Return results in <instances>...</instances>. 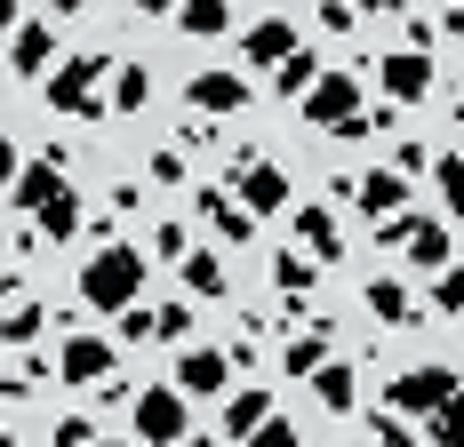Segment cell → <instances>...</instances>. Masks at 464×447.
<instances>
[{"mask_svg":"<svg viewBox=\"0 0 464 447\" xmlns=\"http://www.w3.org/2000/svg\"><path fill=\"white\" fill-rule=\"evenodd\" d=\"M313 400H321L328 415H353V400H361V376H353V359H328L321 376H313Z\"/></svg>","mask_w":464,"mask_h":447,"instance_id":"obj_18","label":"cell"},{"mask_svg":"<svg viewBox=\"0 0 464 447\" xmlns=\"http://www.w3.org/2000/svg\"><path fill=\"white\" fill-rule=\"evenodd\" d=\"M280 367H288V376H304V384H313V376H321V367H328V336H296V344H288V352H280Z\"/></svg>","mask_w":464,"mask_h":447,"instance_id":"obj_27","label":"cell"},{"mask_svg":"<svg viewBox=\"0 0 464 447\" xmlns=\"http://www.w3.org/2000/svg\"><path fill=\"white\" fill-rule=\"evenodd\" d=\"M432 176H440V208L464 224V152H449V160H432Z\"/></svg>","mask_w":464,"mask_h":447,"instance_id":"obj_28","label":"cell"},{"mask_svg":"<svg viewBox=\"0 0 464 447\" xmlns=\"http://www.w3.org/2000/svg\"><path fill=\"white\" fill-rule=\"evenodd\" d=\"M432 447H464V392H449L432 407Z\"/></svg>","mask_w":464,"mask_h":447,"instance_id":"obj_29","label":"cell"},{"mask_svg":"<svg viewBox=\"0 0 464 447\" xmlns=\"http://www.w3.org/2000/svg\"><path fill=\"white\" fill-rule=\"evenodd\" d=\"M185 447H208V440H185Z\"/></svg>","mask_w":464,"mask_h":447,"instance_id":"obj_51","label":"cell"},{"mask_svg":"<svg viewBox=\"0 0 464 447\" xmlns=\"http://www.w3.org/2000/svg\"><path fill=\"white\" fill-rule=\"evenodd\" d=\"M0 447H16V440H8V432H0Z\"/></svg>","mask_w":464,"mask_h":447,"instance_id":"obj_49","label":"cell"},{"mask_svg":"<svg viewBox=\"0 0 464 447\" xmlns=\"http://www.w3.org/2000/svg\"><path fill=\"white\" fill-rule=\"evenodd\" d=\"M200 224H208L217 240H232V248H240V240H256V216L232 200L225 184H200Z\"/></svg>","mask_w":464,"mask_h":447,"instance_id":"obj_15","label":"cell"},{"mask_svg":"<svg viewBox=\"0 0 464 447\" xmlns=\"http://www.w3.org/2000/svg\"><path fill=\"white\" fill-rule=\"evenodd\" d=\"M361 216L376 224H392V216H409V176L392 168V160H376V168H361V200H353Z\"/></svg>","mask_w":464,"mask_h":447,"instance_id":"obj_10","label":"cell"},{"mask_svg":"<svg viewBox=\"0 0 464 447\" xmlns=\"http://www.w3.org/2000/svg\"><path fill=\"white\" fill-rule=\"evenodd\" d=\"M232 200L248 216H280L288 208V168L265 160V152H232Z\"/></svg>","mask_w":464,"mask_h":447,"instance_id":"obj_4","label":"cell"},{"mask_svg":"<svg viewBox=\"0 0 464 447\" xmlns=\"http://www.w3.org/2000/svg\"><path fill=\"white\" fill-rule=\"evenodd\" d=\"M144 96H152V72H144V64H112V96H104V104H112V112H144Z\"/></svg>","mask_w":464,"mask_h":447,"instance_id":"obj_24","label":"cell"},{"mask_svg":"<svg viewBox=\"0 0 464 447\" xmlns=\"http://www.w3.org/2000/svg\"><path fill=\"white\" fill-rule=\"evenodd\" d=\"M41 304H33V296H16V304H8V312H0V344H33V336H41Z\"/></svg>","mask_w":464,"mask_h":447,"instance_id":"obj_25","label":"cell"},{"mask_svg":"<svg viewBox=\"0 0 464 447\" xmlns=\"http://www.w3.org/2000/svg\"><path fill=\"white\" fill-rule=\"evenodd\" d=\"M313 81H321V56H313V48H296L288 64H273V96H296V104H304Z\"/></svg>","mask_w":464,"mask_h":447,"instance_id":"obj_22","label":"cell"},{"mask_svg":"<svg viewBox=\"0 0 464 447\" xmlns=\"http://www.w3.org/2000/svg\"><path fill=\"white\" fill-rule=\"evenodd\" d=\"M177 271H185V288H192V296H208V304L225 296V264H217V256H200V248H192Z\"/></svg>","mask_w":464,"mask_h":447,"instance_id":"obj_26","label":"cell"},{"mask_svg":"<svg viewBox=\"0 0 464 447\" xmlns=\"http://www.w3.org/2000/svg\"><path fill=\"white\" fill-rule=\"evenodd\" d=\"M152 248H160V256H177V264H185V256H192L185 224H152Z\"/></svg>","mask_w":464,"mask_h":447,"instance_id":"obj_37","label":"cell"},{"mask_svg":"<svg viewBox=\"0 0 464 447\" xmlns=\"http://www.w3.org/2000/svg\"><path fill=\"white\" fill-rule=\"evenodd\" d=\"M0 192H16V144L0 136Z\"/></svg>","mask_w":464,"mask_h":447,"instance_id":"obj_41","label":"cell"},{"mask_svg":"<svg viewBox=\"0 0 464 447\" xmlns=\"http://www.w3.org/2000/svg\"><path fill=\"white\" fill-rule=\"evenodd\" d=\"M8 64H16L24 81H48V72H56V24H48V16L16 24V33H8Z\"/></svg>","mask_w":464,"mask_h":447,"instance_id":"obj_12","label":"cell"},{"mask_svg":"<svg viewBox=\"0 0 464 447\" xmlns=\"http://www.w3.org/2000/svg\"><path fill=\"white\" fill-rule=\"evenodd\" d=\"M369 312L384 319V328H409V319H417L424 304L409 296V288H401V280H392V271H384V280H369Z\"/></svg>","mask_w":464,"mask_h":447,"instance_id":"obj_21","label":"cell"},{"mask_svg":"<svg viewBox=\"0 0 464 447\" xmlns=\"http://www.w3.org/2000/svg\"><path fill=\"white\" fill-rule=\"evenodd\" d=\"M273 423V392H232L225 400V440H256Z\"/></svg>","mask_w":464,"mask_h":447,"instance_id":"obj_19","label":"cell"},{"mask_svg":"<svg viewBox=\"0 0 464 447\" xmlns=\"http://www.w3.org/2000/svg\"><path fill=\"white\" fill-rule=\"evenodd\" d=\"M185 104L200 112V120H232V112L248 104V81H240V72H192V81H185Z\"/></svg>","mask_w":464,"mask_h":447,"instance_id":"obj_11","label":"cell"},{"mask_svg":"<svg viewBox=\"0 0 464 447\" xmlns=\"http://www.w3.org/2000/svg\"><path fill=\"white\" fill-rule=\"evenodd\" d=\"M296 240H304V256H321V264H344V232H336V208H296Z\"/></svg>","mask_w":464,"mask_h":447,"instance_id":"obj_17","label":"cell"},{"mask_svg":"<svg viewBox=\"0 0 464 447\" xmlns=\"http://www.w3.org/2000/svg\"><path fill=\"white\" fill-rule=\"evenodd\" d=\"M457 152H464V144H457Z\"/></svg>","mask_w":464,"mask_h":447,"instance_id":"obj_52","label":"cell"},{"mask_svg":"<svg viewBox=\"0 0 464 447\" xmlns=\"http://www.w3.org/2000/svg\"><path fill=\"white\" fill-rule=\"evenodd\" d=\"M401 256H409L417 271H449L457 240H449V224H432V216H409V240H401Z\"/></svg>","mask_w":464,"mask_h":447,"instance_id":"obj_16","label":"cell"},{"mask_svg":"<svg viewBox=\"0 0 464 447\" xmlns=\"http://www.w3.org/2000/svg\"><path fill=\"white\" fill-rule=\"evenodd\" d=\"M137 296H144V248L96 240V256L81 264V304H89V312H129Z\"/></svg>","mask_w":464,"mask_h":447,"instance_id":"obj_1","label":"cell"},{"mask_svg":"<svg viewBox=\"0 0 464 447\" xmlns=\"http://www.w3.org/2000/svg\"><path fill=\"white\" fill-rule=\"evenodd\" d=\"M129 423H137V447H185L192 440V415H185V392L177 384H144L137 407H129Z\"/></svg>","mask_w":464,"mask_h":447,"instance_id":"obj_3","label":"cell"},{"mask_svg":"<svg viewBox=\"0 0 464 447\" xmlns=\"http://www.w3.org/2000/svg\"><path fill=\"white\" fill-rule=\"evenodd\" d=\"M304 120L313 128H336V136H361V81L353 72H321L313 96H304Z\"/></svg>","mask_w":464,"mask_h":447,"instance_id":"obj_6","label":"cell"},{"mask_svg":"<svg viewBox=\"0 0 464 447\" xmlns=\"http://www.w3.org/2000/svg\"><path fill=\"white\" fill-rule=\"evenodd\" d=\"M152 336H160V328H152V312H144V304H129V312H121V344H152Z\"/></svg>","mask_w":464,"mask_h":447,"instance_id":"obj_36","label":"cell"},{"mask_svg":"<svg viewBox=\"0 0 464 447\" xmlns=\"http://www.w3.org/2000/svg\"><path fill=\"white\" fill-rule=\"evenodd\" d=\"M152 328H160V344H177V336L192 328V304H160V312H152Z\"/></svg>","mask_w":464,"mask_h":447,"instance_id":"obj_35","label":"cell"},{"mask_svg":"<svg viewBox=\"0 0 464 447\" xmlns=\"http://www.w3.org/2000/svg\"><path fill=\"white\" fill-rule=\"evenodd\" d=\"M8 33H16V0H0V41H8Z\"/></svg>","mask_w":464,"mask_h":447,"instance_id":"obj_46","label":"cell"},{"mask_svg":"<svg viewBox=\"0 0 464 447\" xmlns=\"http://www.w3.org/2000/svg\"><path fill=\"white\" fill-rule=\"evenodd\" d=\"M152 184H185V152H177V144L152 152Z\"/></svg>","mask_w":464,"mask_h":447,"instance_id":"obj_40","label":"cell"},{"mask_svg":"<svg viewBox=\"0 0 464 447\" xmlns=\"http://www.w3.org/2000/svg\"><path fill=\"white\" fill-rule=\"evenodd\" d=\"M248 447H304V440H296V423H288V415H273V423H265Z\"/></svg>","mask_w":464,"mask_h":447,"instance_id":"obj_39","label":"cell"},{"mask_svg":"<svg viewBox=\"0 0 464 447\" xmlns=\"http://www.w3.org/2000/svg\"><path fill=\"white\" fill-rule=\"evenodd\" d=\"M104 81H112V56H64L56 72H48V112H64V120H104L112 104H104Z\"/></svg>","mask_w":464,"mask_h":447,"instance_id":"obj_2","label":"cell"},{"mask_svg":"<svg viewBox=\"0 0 464 447\" xmlns=\"http://www.w3.org/2000/svg\"><path fill=\"white\" fill-rule=\"evenodd\" d=\"M296 48H304V41H296V24H288V16H256V24L240 33V56H248V64H265V72L288 64Z\"/></svg>","mask_w":464,"mask_h":447,"instance_id":"obj_14","label":"cell"},{"mask_svg":"<svg viewBox=\"0 0 464 447\" xmlns=\"http://www.w3.org/2000/svg\"><path fill=\"white\" fill-rule=\"evenodd\" d=\"M56 192H72V184H64V152H56V144H41V152L16 168V208H33V216H41Z\"/></svg>","mask_w":464,"mask_h":447,"instance_id":"obj_9","label":"cell"},{"mask_svg":"<svg viewBox=\"0 0 464 447\" xmlns=\"http://www.w3.org/2000/svg\"><path fill=\"white\" fill-rule=\"evenodd\" d=\"M432 312H449V319H464V264H449V271H432Z\"/></svg>","mask_w":464,"mask_h":447,"instance_id":"obj_30","label":"cell"},{"mask_svg":"<svg viewBox=\"0 0 464 447\" xmlns=\"http://www.w3.org/2000/svg\"><path fill=\"white\" fill-rule=\"evenodd\" d=\"M353 8H361V16H401L409 0H353Z\"/></svg>","mask_w":464,"mask_h":447,"instance_id":"obj_43","label":"cell"},{"mask_svg":"<svg viewBox=\"0 0 464 447\" xmlns=\"http://www.w3.org/2000/svg\"><path fill=\"white\" fill-rule=\"evenodd\" d=\"M376 81H384L392 104H424V96H432V56H424V48H392V56L376 64Z\"/></svg>","mask_w":464,"mask_h":447,"instance_id":"obj_8","label":"cell"},{"mask_svg":"<svg viewBox=\"0 0 464 447\" xmlns=\"http://www.w3.org/2000/svg\"><path fill=\"white\" fill-rule=\"evenodd\" d=\"M177 33H185V41H217V33H232V0H185V8H177Z\"/></svg>","mask_w":464,"mask_h":447,"instance_id":"obj_20","label":"cell"},{"mask_svg":"<svg viewBox=\"0 0 464 447\" xmlns=\"http://www.w3.org/2000/svg\"><path fill=\"white\" fill-rule=\"evenodd\" d=\"M48 447H96V415H56Z\"/></svg>","mask_w":464,"mask_h":447,"instance_id":"obj_32","label":"cell"},{"mask_svg":"<svg viewBox=\"0 0 464 447\" xmlns=\"http://www.w3.org/2000/svg\"><path fill=\"white\" fill-rule=\"evenodd\" d=\"M112 359H121L112 336H72V344L56 352V376H64V384H104V376H112Z\"/></svg>","mask_w":464,"mask_h":447,"instance_id":"obj_13","label":"cell"},{"mask_svg":"<svg viewBox=\"0 0 464 447\" xmlns=\"http://www.w3.org/2000/svg\"><path fill=\"white\" fill-rule=\"evenodd\" d=\"M273 280H280V296H304L313 288V256H273Z\"/></svg>","mask_w":464,"mask_h":447,"instance_id":"obj_31","label":"cell"},{"mask_svg":"<svg viewBox=\"0 0 464 447\" xmlns=\"http://www.w3.org/2000/svg\"><path fill=\"white\" fill-rule=\"evenodd\" d=\"M369 423H376V447H417V432H409L401 415H384V407H376Z\"/></svg>","mask_w":464,"mask_h":447,"instance_id":"obj_34","label":"cell"},{"mask_svg":"<svg viewBox=\"0 0 464 447\" xmlns=\"http://www.w3.org/2000/svg\"><path fill=\"white\" fill-rule=\"evenodd\" d=\"M81 224H89L81 192H56V200L41 208V240H81Z\"/></svg>","mask_w":464,"mask_h":447,"instance_id":"obj_23","label":"cell"},{"mask_svg":"<svg viewBox=\"0 0 464 447\" xmlns=\"http://www.w3.org/2000/svg\"><path fill=\"white\" fill-rule=\"evenodd\" d=\"M449 392H464L457 367H440V359H432V367H409V376H392V384H384V415H432Z\"/></svg>","mask_w":464,"mask_h":447,"instance_id":"obj_5","label":"cell"},{"mask_svg":"<svg viewBox=\"0 0 464 447\" xmlns=\"http://www.w3.org/2000/svg\"><path fill=\"white\" fill-rule=\"evenodd\" d=\"M96 447H121V440H96Z\"/></svg>","mask_w":464,"mask_h":447,"instance_id":"obj_50","label":"cell"},{"mask_svg":"<svg viewBox=\"0 0 464 447\" xmlns=\"http://www.w3.org/2000/svg\"><path fill=\"white\" fill-rule=\"evenodd\" d=\"M457 128H464V96H457Z\"/></svg>","mask_w":464,"mask_h":447,"instance_id":"obj_48","label":"cell"},{"mask_svg":"<svg viewBox=\"0 0 464 447\" xmlns=\"http://www.w3.org/2000/svg\"><path fill=\"white\" fill-rule=\"evenodd\" d=\"M440 33H457V41H464V8H449V16H440Z\"/></svg>","mask_w":464,"mask_h":447,"instance_id":"obj_47","label":"cell"},{"mask_svg":"<svg viewBox=\"0 0 464 447\" xmlns=\"http://www.w3.org/2000/svg\"><path fill=\"white\" fill-rule=\"evenodd\" d=\"M8 392H33V376H24V367H0V400H8Z\"/></svg>","mask_w":464,"mask_h":447,"instance_id":"obj_42","label":"cell"},{"mask_svg":"<svg viewBox=\"0 0 464 447\" xmlns=\"http://www.w3.org/2000/svg\"><path fill=\"white\" fill-rule=\"evenodd\" d=\"M185 0H137V16H177Z\"/></svg>","mask_w":464,"mask_h":447,"instance_id":"obj_45","label":"cell"},{"mask_svg":"<svg viewBox=\"0 0 464 447\" xmlns=\"http://www.w3.org/2000/svg\"><path fill=\"white\" fill-rule=\"evenodd\" d=\"M432 160H440V152H432V144H417V136H409V144H401V152H392V168H401V176H424V168H432Z\"/></svg>","mask_w":464,"mask_h":447,"instance_id":"obj_33","label":"cell"},{"mask_svg":"<svg viewBox=\"0 0 464 447\" xmlns=\"http://www.w3.org/2000/svg\"><path fill=\"white\" fill-rule=\"evenodd\" d=\"M225 384H232V352H217V344L177 352V392L185 400H225Z\"/></svg>","mask_w":464,"mask_h":447,"instance_id":"obj_7","label":"cell"},{"mask_svg":"<svg viewBox=\"0 0 464 447\" xmlns=\"http://www.w3.org/2000/svg\"><path fill=\"white\" fill-rule=\"evenodd\" d=\"M89 0H48V24H64V16H81Z\"/></svg>","mask_w":464,"mask_h":447,"instance_id":"obj_44","label":"cell"},{"mask_svg":"<svg viewBox=\"0 0 464 447\" xmlns=\"http://www.w3.org/2000/svg\"><path fill=\"white\" fill-rule=\"evenodd\" d=\"M313 16H321L328 33H353V24H361V8H353V0H321V8H313Z\"/></svg>","mask_w":464,"mask_h":447,"instance_id":"obj_38","label":"cell"}]
</instances>
